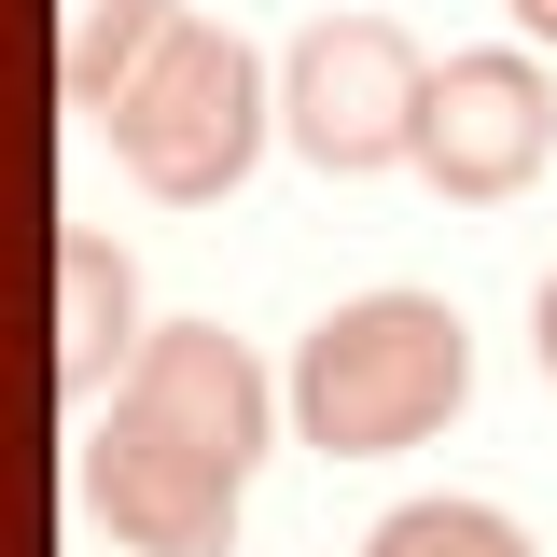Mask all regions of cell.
Wrapping results in <instances>:
<instances>
[{
	"label": "cell",
	"instance_id": "cell-3",
	"mask_svg": "<svg viewBox=\"0 0 557 557\" xmlns=\"http://www.w3.org/2000/svg\"><path fill=\"white\" fill-rule=\"evenodd\" d=\"M418 98H432V57H418L391 14H321V28H293V57H278V139H293L321 182L418 168Z\"/></svg>",
	"mask_w": 557,
	"mask_h": 557
},
{
	"label": "cell",
	"instance_id": "cell-9",
	"mask_svg": "<svg viewBox=\"0 0 557 557\" xmlns=\"http://www.w3.org/2000/svg\"><path fill=\"white\" fill-rule=\"evenodd\" d=\"M362 557H530V530L502 516V502H391L376 530H362Z\"/></svg>",
	"mask_w": 557,
	"mask_h": 557
},
{
	"label": "cell",
	"instance_id": "cell-6",
	"mask_svg": "<svg viewBox=\"0 0 557 557\" xmlns=\"http://www.w3.org/2000/svg\"><path fill=\"white\" fill-rule=\"evenodd\" d=\"M84 502L126 557H237V474H209L196 446L139 432L126 405L84 418Z\"/></svg>",
	"mask_w": 557,
	"mask_h": 557
},
{
	"label": "cell",
	"instance_id": "cell-11",
	"mask_svg": "<svg viewBox=\"0 0 557 557\" xmlns=\"http://www.w3.org/2000/svg\"><path fill=\"white\" fill-rule=\"evenodd\" d=\"M502 14H516V28H530V42H557V0H502Z\"/></svg>",
	"mask_w": 557,
	"mask_h": 557
},
{
	"label": "cell",
	"instance_id": "cell-1",
	"mask_svg": "<svg viewBox=\"0 0 557 557\" xmlns=\"http://www.w3.org/2000/svg\"><path fill=\"white\" fill-rule=\"evenodd\" d=\"M278 405L321 460H405L474 405V321L446 293H348V307L307 321Z\"/></svg>",
	"mask_w": 557,
	"mask_h": 557
},
{
	"label": "cell",
	"instance_id": "cell-4",
	"mask_svg": "<svg viewBox=\"0 0 557 557\" xmlns=\"http://www.w3.org/2000/svg\"><path fill=\"white\" fill-rule=\"evenodd\" d=\"M557 153V84L530 42H474V57L432 70V98H418V182L446 209H502L530 196Z\"/></svg>",
	"mask_w": 557,
	"mask_h": 557
},
{
	"label": "cell",
	"instance_id": "cell-2",
	"mask_svg": "<svg viewBox=\"0 0 557 557\" xmlns=\"http://www.w3.org/2000/svg\"><path fill=\"white\" fill-rule=\"evenodd\" d=\"M278 126V70L223 28V14H168V42L139 57V84L112 98V153H126L139 196L168 209H209L251 182V153Z\"/></svg>",
	"mask_w": 557,
	"mask_h": 557
},
{
	"label": "cell",
	"instance_id": "cell-7",
	"mask_svg": "<svg viewBox=\"0 0 557 557\" xmlns=\"http://www.w3.org/2000/svg\"><path fill=\"white\" fill-rule=\"evenodd\" d=\"M139 278H126V251L98 237V223H70L57 237V391L70 405H112V376L139 362Z\"/></svg>",
	"mask_w": 557,
	"mask_h": 557
},
{
	"label": "cell",
	"instance_id": "cell-8",
	"mask_svg": "<svg viewBox=\"0 0 557 557\" xmlns=\"http://www.w3.org/2000/svg\"><path fill=\"white\" fill-rule=\"evenodd\" d=\"M153 42H168V0H57V84H70V112L112 126V98L139 84Z\"/></svg>",
	"mask_w": 557,
	"mask_h": 557
},
{
	"label": "cell",
	"instance_id": "cell-5",
	"mask_svg": "<svg viewBox=\"0 0 557 557\" xmlns=\"http://www.w3.org/2000/svg\"><path fill=\"white\" fill-rule=\"evenodd\" d=\"M112 405H126L139 432H168V446H196L209 474H237V487H251V460L278 446V418H293V405H278V376L223 335V321H153L139 362L112 376Z\"/></svg>",
	"mask_w": 557,
	"mask_h": 557
},
{
	"label": "cell",
	"instance_id": "cell-10",
	"mask_svg": "<svg viewBox=\"0 0 557 557\" xmlns=\"http://www.w3.org/2000/svg\"><path fill=\"white\" fill-rule=\"evenodd\" d=\"M530 348H544V376H557V265H544V293H530Z\"/></svg>",
	"mask_w": 557,
	"mask_h": 557
}]
</instances>
